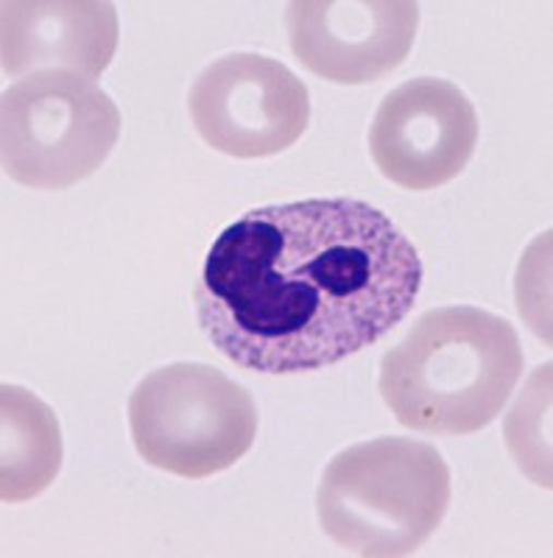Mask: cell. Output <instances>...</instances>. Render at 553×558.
I'll list each match as a JSON object with an SVG mask.
<instances>
[{"label": "cell", "instance_id": "obj_1", "mask_svg": "<svg viewBox=\"0 0 553 558\" xmlns=\"http://www.w3.org/2000/svg\"><path fill=\"white\" fill-rule=\"evenodd\" d=\"M420 288V254L383 209L305 198L229 223L207 252L193 302L224 357L261 375H297L381 341Z\"/></svg>", "mask_w": 553, "mask_h": 558}, {"label": "cell", "instance_id": "obj_2", "mask_svg": "<svg viewBox=\"0 0 553 558\" xmlns=\"http://www.w3.org/2000/svg\"><path fill=\"white\" fill-rule=\"evenodd\" d=\"M522 363L506 318L472 305L436 307L383 355L377 388L408 430L470 436L501 416Z\"/></svg>", "mask_w": 553, "mask_h": 558}, {"label": "cell", "instance_id": "obj_3", "mask_svg": "<svg viewBox=\"0 0 553 558\" xmlns=\"http://www.w3.org/2000/svg\"><path fill=\"white\" fill-rule=\"evenodd\" d=\"M450 466L428 441L383 436L347 447L318 483L322 531L356 556H411L450 508Z\"/></svg>", "mask_w": 553, "mask_h": 558}, {"label": "cell", "instance_id": "obj_4", "mask_svg": "<svg viewBox=\"0 0 553 558\" xmlns=\"http://www.w3.org/2000/svg\"><path fill=\"white\" fill-rule=\"evenodd\" d=\"M134 450L148 466L202 481L241 461L257 436L252 393L207 363L154 368L129 397Z\"/></svg>", "mask_w": 553, "mask_h": 558}, {"label": "cell", "instance_id": "obj_5", "mask_svg": "<svg viewBox=\"0 0 553 558\" xmlns=\"http://www.w3.org/2000/svg\"><path fill=\"white\" fill-rule=\"evenodd\" d=\"M121 137V109L93 78L37 70L0 101L3 171L32 191H64L104 166Z\"/></svg>", "mask_w": 553, "mask_h": 558}, {"label": "cell", "instance_id": "obj_6", "mask_svg": "<svg viewBox=\"0 0 553 558\" xmlns=\"http://www.w3.org/2000/svg\"><path fill=\"white\" fill-rule=\"evenodd\" d=\"M188 112L213 151L238 159L274 157L305 134L311 93L277 59L229 53L199 73Z\"/></svg>", "mask_w": 553, "mask_h": 558}, {"label": "cell", "instance_id": "obj_7", "mask_svg": "<svg viewBox=\"0 0 553 558\" xmlns=\"http://www.w3.org/2000/svg\"><path fill=\"white\" fill-rule=\"evenodd\" d=\"M476 146V107L445 78L420 76L395 87L369 126L377 171L406 191H433L456 179Z\"/></svg>", "mask_w": 553, "mask_h": 558}, {"label": "cell", "instance_id": "obj_8", "mask_svg": "<svg viewBox=\"0 0 553 558\" xmlns=\"http://www.w3.org/2000/svg\"><path fill=\"white\" fill-rule=\"evenodd\" d=\"M420 26L413 0H293L286 12L291 51L313 76L369 84L406 62Z\"/></svg>", "mask_w": 553, "mask_h": 558}, {"label": "cell", "instance_id": "obj_9", "mask_svg": "<svg viewBox=\"0 0 553 558\" xmlns=\"http://www.w3.org/2000/svg\"><path fill=\"white\" fill-rule=\"evenodd\" d=\"M0 12L7 76L73 70L98 78L118 48V12L104 0H7Z\"/></svg>", "mask_w": 553, "mask_h": 558}, {"label": "cell", "instance_id": "obj_10", "mask_svg": "<svg viewBox=\"0 0 553 558\" xmlns=\"http://www.w3.org/2000/svg\"><path fill=\"white\" fill-rule=\"evenodd\" d=\"M0 497L26 502L51 486L62 466L59 418L39 397L20 386L0 388Z\"/></svg>", "mask_w": 553, "mask_h": 558}]
</instances>
